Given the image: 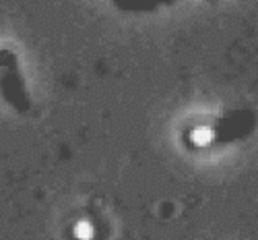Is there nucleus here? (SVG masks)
I'll use <instances>...</instances> for the list:
<instances>
[{
  "label": "nucleus",
  "instance_id": "obj_2",
  "mask_svg": "<svg viewBox=\"0 0 258 240\" xmlns=\"http://www.w3.org/2000/svg\"><path fill=\"white\" fill-rule=\"evenodd\" d=\"M190 141L195 145H209L213 141V130L211 128H195L190 133Z\"/></svg>",
  "mask_w": 258,
  "mask_h": 240
},
{
  "label": "nucleus",
  "instance_id": "obj_1",
  "mask_svg": "<svg viewBox=\"0 0 258 240\" xmlns=\"http://www.w3.org/2000/svg\"><path fill=\"white\" fill-rule=\"evenodd\" d=\"M73 236H75V240H93L95 238V226L89 220H81L73 226Z\"/></svg>",
  "mask_w": 258,
  "mask_h": 240
}]
</instances>
